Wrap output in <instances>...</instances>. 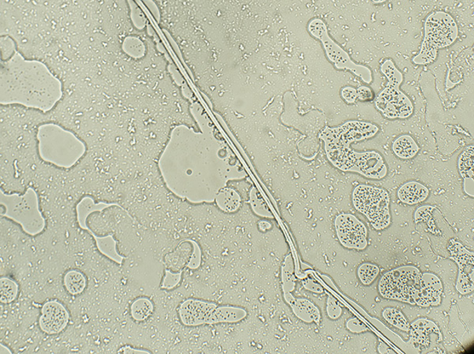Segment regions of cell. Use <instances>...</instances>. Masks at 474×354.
Returning <instances> with one entry per match:
<instances>
[{"label":"cell","instance_id":"obj_1","mask_svg":"<svg viewBox=\"0 0 474 354\" xmlns=\"http://www.w3.org/2000/svg\"><path fill=\"white\" fill-rule=\"evenodd\" d=\"M191 110L198 127L173 130L159 167L165 184L174 179L167 187L182 201L214 203L222 188L248 175L201 105L192 101Z\"/></svg>","mask_w":474,"mask_h":354},{"label":"cell","instance_id":"obj_2","mask_svg":"<svg viewBox=\"0 0 474 354\" xmlns=\"http://www.w3.org/2000/svg\"><path fill=\"white\" fill-rule=\"evenodd\" d=\"M1 104H19L49 111L61 96V85L49 68L16 51L1 60Z\"/></svg>","mask_w":474,"mask_h":354},{"label":"cell","instance_id":"obj_3","mask_svg":"<svg viewBox=\"0 0 474 354\" xmlns=\"http://www.w3.org/2000/svg\"><path fill=\"white\" fill-rule=\"evenodd\" d=\"M380 132L379 125L362 120H349L338 127H325L319 134L324 143V150L330 163L337 169L344 168L353 143L372 139Z\"/></svg>","mask_w":474,"mask_h":354},{"label":"cell","instance_id":"obj_4","mask_svg":"<svg viewBox=\"0 0 474 354\" xmlns=\"http://www.w3.org/2000/svg\"><path fill=\"white\" fill-rule=\"evenodd\" d=\"M425 36L419 53L414 57L416 65H430L435 62L439 50L452 45L459 38V26L450 14L436 11L427 17L424 26Z\"/></svg>","mask_w":474,"mask_h":354},{"label":"cell","instance_id":"obj_5","mask_svg":"<svg viewBox=\"0 0 474 354\" xmlns=\"http://www.w3.org/2000/svg\"><path fill=\"white\" fill-rule=\"evenodd\" d=\"M380 71L387 79L384 90L374 100L375 107L381 115L389 120L407 119L414 113V105L400 89L403 82V73L396 67L395 62L387 59L382 62Z\"/></svg>","mask_w":474,"mask_h":354},{"label":"cell","instance_id":"obj_6","mask_svg":"<svg viewBox=\"0 0 474 354\" xmlns=\"http://www.w3.org/2000/svg\"><path fill=\"white\" fill-rule=\"evenodd\" d=\"M308 31L311 35L321 41L328 60L337 70L348 71L356 77L361 78L366 85L373 82V73L370 67L358 64L354 62L349 53L331 38L325 22L319 19L312 20L308 24Z\"/></svg>","mask_w":474,"mask_h":354},{"label":"cell","instance_id":"obj_7","mask_svg":"<svg viewBox=\"0 0 474 354\" xmlns=\"http://www.w3.org/2000/svg\"><path fill=\"white\" fill-rule=\"evenodd\" d=\"M352 202L357 212L367 217L376 230H384L391 222L389 193L382 188L359 185L353 190Z\"/></svg>","mask_w":474,"mask_h":354},{"label":"cell","instance_id":"obj_8","mask_svg":"<svg viewBox=\"0 0 474 354\" xmlns=\"http://www.w3.org/2000/svg\"><path fill=\"white\" fill-rule=\"evenodd\" d=\"M36 306L39 313L33 331V344L37 348V340L43 341V337L48 340L53 337L54 340L55 337L64 335L70 327L71 316L69 308L60 299H48Z\"/></svg>","mask_w":474,"mask_h":354},{"label":"cell","instance_id":"obj_9","mask_svg":"<svg viewBox=\"0 0 474 354\" xmlns=\"http://www.w3.org/2000/svg\"><path fill=\"white\" fill-rule=\"evenodd\" d=\"M421 273L415 267H403L385 274L379 285L380 294L385 299L414 304V290L421 283Z\"/></svg>","mask_w":474,"mask_h":354},{"label":"cell","instance_id":"obj_10","mask_svg":"<svg viewBox=\"0 0 474 354\" xmlns=\"http://www.w3.org/2000/svg\"><path fill=\"white\" fill-rule=\"evenodd\" d=\"M335 229L344 247L357 250L367 247V227L355 215L344 213L337 216Z\"/></svg>","mask_w":474,"mask_h":354},{"label":"cell","instance_id":"obj_11","mask_svg":"<svg viewBox=\"0 0 474 354\" xmlns=\"http://www.w3.org/2000/svg\"><path fill=\"white\" fill-rule=\"evenodd\" d=\"M388 166L378 151L355 152L352 159L349 172L357 173L364 178L381 180L388 175Z\"/></svg>","mask_w":474,"mask_h":354},{"label":"cell","instance_id":"obj_12","mask_svg":"<svg viewBox=\"0 0 474 354\" xmlns=\"http://www.w3.org/2000/svg\"><path fill=\"white\" fill-rule=\"evenodd\" d=\"M218 304L196 299L183 301L178 308L180 321L186 327H198L209 324Z\"/></svg>","mask_w":474,"mask_h":354},{"label":"cell","instance_id":"obj_13","mask_svg":"<svg viewBox=\"0 0 474 354\" xmlns=\"http://www.w3.org/2000/svg\"><path fill=\"white\" fill-rule=\"evenodd\" d=\"M443 285L436 275L425 273L421 275V283L412 294L414 303L421 306H437L441 303Z\"/></svg>","mask_w":474,"mask_h":354},{"label":"cell","instance_id":"obj_14","mask_svg":"<svg viewBox=\"0 0 474 354\" xmlns=\"http://www.w3.org/2000/svg\"><path fill=\"white\" fill-rule=\"evenodd\" d=\"M285 301L292 308L296 317L305 323L316 322L321 321V312L312 301L305 299H295L292 294L284 296Z\"/></svg>","mask_w":474,"mask_h":354},{"label":"cell","instance_id":"obj_15","mask_svg":"<svg viewBox=\"0 0 474 354\" xmlns=\"http://www.w3.org/2000/svg\"><path fill=\"white\" fill-rule=\"evenodd\" d=\"M430 193L428 188L421 182L410 181L399 187L398 197L404 204L414 205L425 202Z\"/></svg>","mask_w":474,"mask_h":354},{"label":"cell","instance_id":"obj_16","mask_svg":"<svg viewBox=\"0 0 474 354\" xmlns=\"http://www.w3.org/2000/svg\"><path fill=\"white\" fill-rule=\"evenodd\" d=\"M214 203L222 213L233 214L242 207L243 198L235 188L228 186L217 194Z\"/></svg>","mask_w":474,"mask_h":354},{"label":"cell","instance_id":"obj_17","mask_svg":"<svg viewBox=\"0 0 474 354\" xmlns=\"http://www.w3.org/2000/svg\"><path fill=\"white\" fill-rule=\"evenodd\" d=\"M473 145L467 146L458 159V169L464 180V191L473 197Z\"/></svg>","mask_w":474,"mask_h":354},{"label":"cell","instance_id":"obj_18","mask_svg":"<svg viewBox=\"0 0 474 354\" xmlns=\"http://www.w3.org/2000/svg\"><path fill=\"white\" fill-rule=\"evenodd\" d=\"M248 316L245 308L233 306H218L215 308L209 324H235L244 321Z\"/></svg>","mask_w":474,"mask_h":354},{"label":"cell","instance_id":"obj_19","mask_svg":"<svg viewBox=\"0 0 474 354\" xmlns=\"http://www.w3.org/2000/svg\"><path fill=\"white\" fill-rule=\"evenodd\" d=\"M393 155L400 159H412L418 155L421 148L414 136L402 134L392 143Z\"/></svg>","mask_w":474,"mask_h":354},{"label":"cell","instance_id":"obj_20","mask_svg":"<svg viewBox=\"0 0 474 354\" xmlns=\"http://www.w3.org/2000/svg\"><path fill=\"white\" fill-rule=\"evenodd\" d=\"M21 284L13 277L1 275L0 278V301L1 306L12 305L19 299Z\"/></svg>","mask_w":474,"mask_h":354},{"label":"cell","instance_id":"obj_21","mask_svg":"<svg viewBox=\"0 0 474 354\" xmlns=\"http://www.w3.org/2000/svg\"><path fill=\"white\" fill-rule=\"evenodd\" d=\"M249 204L253 212L261 218L273 219V215L268 208L264 198L255 187H251L248 192Z\"/></svg>","mask_w":474,"mask_h":354},{"label":"cell","instance_id":"obj_22","mask_svg":"<svg viewBox=\"0 0 474 354\" xmlns=\"http://www.w3.org/2000/svg\"><path fill=\"white\" fill-rule=\"evenodd\" d=\"M282 282L284 296L291 294L295 288L296 278L294 275L293 259L291 255L287 256L282 267Z\"/></svg>","mask_w":474,"mask_h":354},{"label":"cell","instance_id":"obj_23","mask_svg":"<svg viewBox=\"0 0 474 354\" xmlns=\"http://www.w3.org/2000/svg\"><path fill=\"white\" fill-rule=\"evenodd\" d=\"M382 317L393 326L405 331H409V324L403 313L395 308H387L382 312Z\"/></svg>","mask_w":474,"mask_h":354},{"label":"cell","instance_id":"obj_24","mask_svg":"<svg viewBox=\"0 0 474 354\" xmlns=\"http://www.w3.org/2000/svg\"><path fill=\"white\" fill-rule=\"evenodd\" d=\"M379 274V267L370 263L359 266L357 270L359 279L365 285L372 284Z\"/></svg>","mask_w":474,"mask_h":354},{"label":"cell","instance_id":"obj_25","mask_svg":"<svg viewBox=\"0 0 474 354\" xmlns=\"http://www.w3.org/2000/svg\"><path fill=\"white\" fill-rule=\"evenodd\" d=\"M191 242L192 245V254L189 261L187 263V267H189L190 269L195 270L201 265L202 254L198 245L196 242L192 241V240H191Z\"/></svg>","mask_w":474,"mask_h":354},{"label":"cell","instance_id":"obj_26","mask_svg":"<svg viewBox=\"0 0 474 354\" xmlns=\"http://www.w3.org/2000/svg\"><path fill=\"white\" fill-rule=\"evenodd\" d=\"M357 100L361 102L373 101L375 94L372 88L366 85H361L357 89Z\"/></svg>","mask_w":474,"mask_h":354},{"label":"cell","instance_id":"obj_27","mask_svg":"<svg viewBox=\"0 0 474 354\" xmlns=\"http://www.w3.org/2000/svg\"><path fill=\"white\" fill-rule=\"evenodd\" d=\"M327 311L328 317L332 319H338L341 315V308L338 301L333 298V297L330 296L328 299Z\"/></svg>","mask_w":474,"mask_h":354},{"label":"cell","instance_id":"obj_28","mask_svg":"<svg viewBox=\"0 0 474 354\" xmlns=\"http://www.w3.org/2000/svg\"><path fill=\"white\" fill-rule=\"evenodd\" d=\"M340 95L341 99L344 100L347 105H351L355 104L357 101V89L350 85H347L341 89Z\"/></svg>","mask_w":474,"mask_h":354},{"label":"cell","instance_id":"obj_29","mask_svg":"<svg viewBox=\"0 0 474 354\" xmlns=\"http://www.w3.org/2000/svg\"><path fill=\"white\" fill-rule=\"evenodd\" d=\"M303 285L306 290L312 291V292L321 294L323 292V287L319 284L315 278H307L303 282Z\"/></svg>","mask_w":474,"mask_h":354},{"label":"cell","instance_id":"obj_30","mask_svg":"<svg viewBox=\"0 0 474 354\" xmlns=\"http://www.w3.org/2000/svg\"><path fill=\"white\" fill-rule=\"evenodd\" d=\"M347 328L354 333H361L367 329L365 324L357 318L350 319L347 324Z\"/></svg>","mask_w":474,"mask_h":354},{"label":"cell","instance_id":"obj_31","mask_svg":"<svg viewBox=\"0 0 474 354\" xmlns=\"http://www.w3.org/2000/svg\"><path fill=\"white\" fill-rule=\"evenodd\" d=\"M272 225L270 222L262 220L260 222L259 228L262 231H266L271 229Z\"/></svg>","mask_w":474,"mask_h":354},{"label":"cell","instance_id":"obj_32","mask_svg":"<svg viewBox=\"0 0 474 354\" xmlns=\"http://www.w3.org/2000/svg\"><path fill=\"white\" fill-rule=\"evenodd\" d=\"M373 2L375 3V0H373Z\"/></svg>","mask_w":474,"mask_h":354}]
</instances>
